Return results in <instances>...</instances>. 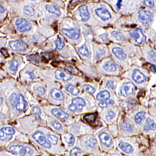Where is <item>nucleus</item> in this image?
I'll return each mask as SVG.
<instances>
[{"mask_svg": "<svg viewBox=\"0 0 156 156\" xmlns=\"http://www.w3.org/2000/svg\"><path fill=\"white\" fill-rule=\"evenodd\" d=\"M115 140L116 148L125 156H135L150 152L149 139L142 134L133 136L119 135Z\"/></svg>", "mask_w": 156, "mask_h": 156, "instance_id": "f257e3e1", "label": "nucleus"}, {"mask_svg": "<svg viewBox=\"0 0 156 156\" xmlns=\"http://www.w3.org/2000/svg\"><path fill=\"white\" fill-rule=\"evenodd\" d=\"M77 143L81 149L88 155L99 156L102 153L94 133L87 134L79 137Z\"/></svg>", "mask_w": 156, "mask_h": 156, "instance_id": "f03ea898", "label": "nucleus"}, {"mask_svg": "<svg viewBox=\"0 0 156 156\" xmlns=\"http://www.w3.org/2000/svg\"><path fill=\"white\" fill-rule=\"evenodd\" d=\"M95 134L102 152L109 153L116 148L115 138L110 134L107 127H104L96 130Z\"/></svg>", "mask_w": 156, "mask_h": 156, "instance_id": "7ed1b4c3", "label": "nucleus"}, {"mask_svg": "<svg viewBox=\"0 0 156 156\" xmlns=\"http://www.w3.org/2000/svg\"><path fill=\"white\" fill-rule=\"evenodd\" d=\"M117 124L118 127L119 135L133 136L142 134L132 120L127 117H122L120 120H118Z\"/></svg>", "mask_w": 156, "mask_h": 156, "instance_id": "20e7f679", "label": "nucleus"}, {"mask_svg": "<svg viewBox=\"0 0 156 156\" xmlns=\"http://www.w3.org/2000/svg\"><path fill=\"white\" fill-rule=\"evenodd\" d=\"M96 130L82 121H75L67 126V131L79 137L87 134L94 133Z\"/></svg>", "mask_w": 156, "mask_h": 156, "instance_id": "39448f33", "label": "nucleus"}, {"mask_svg": "<svg viewBox=\"0 0 156 156\" xmlns=\"http://www.w3.org/2000/svg\"><path fill=\"white\" fill-rule=\"evenodd\" d=\"M32 138L38 145L45 150L53 152V147L46 139L45 134L42 130H37L32 134Z\"/></svg>", "mask_w": 156, "mask_h": 156, "instance_id": "423d86ee", "label": "nucleus"}, {"mask_svg": "<svg viewBox=\"0 0 156 156\" xmlns=\"http://www.w3.org/2000/svg\"><path fill=\"white\" fill-rule=\"evenodd\" d=\"M83 122L91 127L97 130L104 127H107L102 121H98L97 116L94 113H87L82 117Z\"/></svg>", "mask_w": 156, "mask_h": 156, "instance_id": "0eeeda50", "label": "nucleus"}, {"mask_svg": "<svg viewBox=\"0 0 156 156\" xmlns=\"http://www.w3.org/2000/svg\"><path fill=\"white\" fill-rule=\"evenodd\" d=\"M86 105L87 103L84 98L82 97L75 96L71 98V104L68 106V109L71 113H80L83 110Z\"/></svg>", "mask_w": 156, "mask_h": 156, "instance_id": "6e6552de", "label": "nucleus"}, {"mask_svg": "<svg viewBox=\"0 0 156 156\" xmlns=\"http://www.w3.org/2000/svg\"><path fill=\"white\" fill-rule=\"evenodd\" d=\"M61 140L65 150L69 151L77 144L78 137L75 136L72 133L66 131L61 134Z\"/></svg>", "mask_w": 156, "mask_h": 156, "instance_id": "1a4fd4ad", "label": "nucleus"}, {"mask_svg": "<svg viewBox=\"0 0 156 156\" xmlns=\"http://www.w3.org/2000/svg\"><path fill=\"white\" fill-rule=\"evenodd\" d=\"M9 150L15 154L22 156H25L26 155H33L35 153V150L31 148L19 145L11 146L9 148Z\"/></svg>", "mask_w": 156, "mask_h": 156, "instance_id": "9d476101", "label": "nucleus"}, {"mask_svg": "<svg viewBox=\"0 0 156 156\" xmlns=\"http://www.w3.org/2000/svg\"><path fill=\"white\" fill-rule=\"evenodd\" d=\"M136 89L135 84L132 82H125L122 84L120 90V95L123 97L127 98L132 95Z\"/></svg>", "mask_w": 156, "mask_h": 156, "instance_id": "9b49d317", "label": "nucleus"}, {"mask_svg": "<svg viewBox=\"0 0 156 156\" xmlns=\"http://www.w3.org/2000/svg\"><path fill=\"white\" fill-rule=\"evenodd\" d=\"M138 18L140 23L143 26L147 27L153 21V15L152 13L146 10H141L138 13Z\"/></svg>", "mask_w": 156, "mask_h": 156, "instance_id": "f8f14e48", "label": "nucleus"}, {"mask_svg": "<svg viewBox=\"0 0 156 156\" xmlns=\"http://www.w3.org/2000/svg\"><path fill=\"white\" fill-rule=\"evenodd\" d=\"M147 117V113L144 110L139 111L133 117L132 121L135 124V125L139 129L141 133L142 127L143 126V124H144Z\"/></svg>", "mask_w": 156, "mask_h": 156, "instance_id": "ddd939ff", "label": "nucleus"}, {"mask_svg": "<svg viewBox=\"0 0 156 156\" xmlns=\"http://www.w3.org/2000/svg\"><path fill=\"white\" fill-rule=\"evenodd\" d=\"M103 119V122L105 124H113L117 123L118 118H117V113H116L113 109H109L104 113V116L101 117Z\"/></svg>", "mask_w": 156, "mask_h": 156, "instance_id": "4468645a", "label": "nucleus"}, {"mask_svg": "<svg viewBox=\"0 0 156 156\" xmlns=\"http://www.w3.org/2000/svg\"><path fill=\"white\" fill-rule=\"evenodd\" d=\"M51 113L52 116H54L56 118L63 120L64 121H68L69 123V125L72 123L69 121L70 119L71 118L69 114L60 108H52L51 110Z\"/></svg>", "mask_w": 156, "mask_h": 156, "instance_id": "2eb2a0df", "label": "nucleus"}, {"mask_svg": "<svg viewBox=\"0 0 156 156\" xmlns=\"http://www.w3.org/2000/svg\"><path fill=\"white\" fill-rule=\"evenodd\" d=\"M17 29L20 32H25L30 30L32 28L31 23L28 20L24 18H19L16 21Z\"/></svg>", "mask_w": 156, "mask_h": 156, "instance_id": "dca6fc26", "label": "nucleus"}, {"mask_svg": "<svg viewBox=\"0 0 156 156\" xmlns=\"http://www.w3.org/2000/svg\"><path fill=\"white\" fill-rule=\"evenodd\" d=\"M9 45L11 49L15 52L24 51L28 48L27 44L21 40L10 41Z\"/></svg>", "mask_w": 156, "mask_h": 156, "instance_id": "f3484780", "label": "nucleus"}, {"mask_svg": "<svg viewBox=\"0 0 156 156\" xmlns=\"http://www.w3.org/2000/svg\"><path fill=\"white\" fill-rule=\"evenodd\" d=\"M15 133V130L13 127H3L0 129V140L6 141L12 138Z\"/></svg>", "mask_w": 156, "mask_h": 156, "instance_id": "a211bd4d", "label": "nucleus"}, {"mask_svg": "<svg viewBox=\"0 0 156 156\" xmlns=\"http://www.w3.org/2000/svg\"><path fill=\"white\" fill-rule=\"evenodd\" d=\"M131 36L135 41L136 43L141 44L146 40V37L144 34L143 30L140 28H137L131 31L130 33Z\"/></svg>", "mask_w": 156, "mask_h": 156, "instance_id": "6ab92c4d", "label": "nucleus"}, {"mask_svg": "<svg viewBox=\"0 0 156 156\" xmlns=\"http://www.w3.org/2000/svg\"><path fill=\"white\" fill-rule=\"evenodd\" d=\"M49 127L55 132L61 134L67 131V126L64 125L61 122L55 119L49 121Z\"/></svg>", "mask_w": 156, "mask_h": 156, "instance_id": "aec40b11", "label": "nucleus"}, {"mask_svg": "<svg viewBox=\"0 0 156 156\" xmlns=\"http://www.w3.org/2000/svg\"><path fill=\"white\" fill-rule=\"evenodd\" d=\"M61 32L66 35L67 37L71 39H77L79 38L80 35V32L79 29H66L64 28L61 30Z\"/></svg>", "mask_w": 156, "mask_h": 156, "instance_id": "412c9836", "label": "nucleus"}, {"mask_svg": "<svg viewBox=\"0 0 156 156\" xmlns=\"http://www.w3.org/2000/svg\"><path fill=\"white\" fill-rule=\"evenodd\" d=\"M95 13L97 16L101 18L104 21L109 20L111 18V15L110 14V12L107 9L105 8H98L95 9Z\"/></svg>", "mask_w": 156, "mask_h": 156, "instance_id": "4be33fe9", "label": "nucleus"}, {"mask_svg": "<svg viewBox=\"0 0 156 156\" xmlns=\"http://www.w3.org/2000/svg\"><path fill=\"white\" fill-rule=\"evenodd\" d=\"M132 78L134 81L139 84L144 82L147 80V77L146 75L138 69L134 70L132 74Z\"/></svg>", "mask_w": 156, "mask_h": 156, "instance_id": "5701e85b", "label": "nucleus"}, {"mask_svg": "<svg viewBox=\"0 0 156 156\" xmlns=\"http://www.w3.org/2000/svg\"><path fill=\"white\" fill-rule=\"evenodd\" d=\"M50 95L53 99L57 101H63L65 98L63 93L56 88H53L51 90Z\"/></svg>", "mask_w": 156, "mask_h": 156, "instance_id": "b1692460", "label": "nucleus"}, {"mask_svg": "<svg viewBox=\"0 0 156 156\" xmlns=\"http://www.w3.org/2000/svg\"><path fill=\"white\" fill-rule=\"evenodd\" d=\"M85 153L78 144V143L68 151V156H88Z\"/></svg>", "mask_w": 156, "mask_h": 156, "instance_id": "393cba45", "label": "nucleus"}, {"mask_svg": "<svg viewBox=\"0 0 156 156\" xmlns=\"http://www.w3.org/2000/svg\"><path fill=\"white\" fill-rule=\"evenodd\" d=\"M79 12L81 17V20L83 21H87L90 17V14L88 10V7L86 5H82L79 8Z\"/></svg>", "mask_w": 156, "mask_h": 156, "instance_id": "a878e982", "label": "nucleus"}, {"mask_svg": "<svg viewBox=\"0 0 156 156\" xmlns=\"http://www.w3.org/2000/svg\"><path fill=\"white\" fill-rule=\"evenodd\" d=\"M112 52L113 55H115L117 58H118L120 60H123L127 57L124 49L121 47H115L113 48Z\"/></svg>", "mask_w": 156, "mask_h": 156, "instance_id": "bb28decb", "label": "nucleus"}, {"mask_svg": "<svg viewBox=\"0 0 156 156\" xmlns=\"http://www.w3.org/2000/svg\"><path fill=\"white\" fill-rule=\"evenodd\" d=\"M55 77L57 79L61 80L63 81H67L70 80L72 79L71 75L67 74L66 73L61 71L59 70H56L55 72Z\"/></svg>", "mask_w": 156, "mask_h": 156, "instance_id": "cd10ccee", "label": "nucleus"}, {"mask_svg": "<svg viewBox=\"0 0 156 156\" xmlns=\"http://www.w3.org/2000/svg\"><path fill=\"white\" fill-rule=\"evenodd\" d=\"M110 97V94L107 90H103L98 92L96 95V99L97 101H101L109 99Z\"/></svg>", "mask_w": 156, "mask_h": 156, "instance_id": "c85d7f7f", "label": "nucleus"}, {"mask_svg": "<svg viewBox=\"0 0 156 156\" xmlns=\"http://www.w3.org/2000/svg\"><path fill=\"white\" fill-rule=\"evenodd\" d=\"M26 101L22 95H20L18 98L17 102L16 105V108L19 111H23L25 110L26 107Z\"/></svg>", "mask_w": 156, "mask_h": 156, "instance_id": "c756f323", "label": "nucleus"}, {"mask_svg": "<svg viewBox=\"0 0 156 156\" xmlns=\"http://www.w3.org/2000/svg\"><path fill=\"white\" fill-rule=\"evenodd\" d=\"M103 68L105 71L108 72H113L117 69V66L113 61H107L104 64Z\"/></svg>", "mask_w": 156, "mask_h": 156, "instance_id": "7c9ffc66", "label": "nucleus"}, {"mask_svg": "<svg viewBox=\"0 0 156 156\" xmlns=\"http://www.w3.org/2000/svg\"><path fill=\"white\" fill-rule=\"evenodd\" d=\"M65 89L68 93L72 95L77 96L80 93V90L78 87L72 85V84H67L65 86Z\"/></svg>", "mask_w": 156, "mask_h": 156, "instance_id": "2f4dec72", "label": "nucleus"}, {"mask_svg": "<svg viewBox=\"0 0 156 156\" xmlns=\"http://www.w3.org/2000/svg\"><path fill=\"white\" fill-rule=\"evenodd\" d=\"M107 129L109 130L110 134L113 135L114 138H116L119 135L118 127L117 123L109 124L107 125Z\"/></svg>", "mask_w": 156, "mask_h": 156, "instance_id": "473e14b6", "label": "nucleus"}, {"mask_svg": "<svg viewBox=\"0 0 156 156\" xmlns=\"http://www.w3.org/2000/svg\"><path fill=\"white\" fill-rule=\"evenodd\" d=\"M45 9L48 12L59 16L61 14L59 9L57 6L52 4H47L45 5Z\"/></svg>", "mask_w": 156, "mask_h": 156, "instance_id": "72a5a7b5", "label": "nucleus"}, {"mask_svg": "<svg viewBox=\"0 0 156 156\" xmlns=\"http://www.w3.org/2000/svg\"><path fill=\"white\" fill-rule=\"evenodd\" d=\"M115 102L114 101V100H113V99L109 98L107 99L99 101L98 105V106L101 108H106L108 107L109 106L113 105L115 104Z\"/></svg>", "mask_w": 156, "mask_h": 156, "instance_id": "f704fd0d", "label": "nucleus"}, {"mask_svg": "<svg viewBox=\"0 0 156 156\" xmlns=\"http://www.w3.org/2000/svg\"><path fill=\"white\" fill-rule=\"evenodd\" d=\"M111 36L115 38L116 40L119 41L125 40V39L124 35L118 31H113V32H111Z\"/></svg>", "mask_w": 156, "mask_h": 156, "instance_id": "c9c22d12", "label": "nucleus"}, {"mask_svg": "<svg viewBox=\"0 0 156 156\" xmlns=\"http://www.w3.org/2000/svg\"><path fill=\"white\" fill-rule=\"evenodd\" d=\"M23 12L25 14L28 16H33L35 15V9L32 7V6L26 5L24 7Z\"/></svg>", "mask_w": 156, "mask_h": 156, "instance_id": "e433bc0d", "label": "nucleus"}, {"mask_svg": "<svg viewBox=\"0 0 156 156\" xmlns=\"http://www.w3.org/2000/svg\"><path fill=\"white\" fill-rule=\"evenodd\" d=\"M18 97L15 93H13L9 98V102L12 108H14L17 102Z\"/></svg>", "mask_w": 156, "mask_h": 156, "instance_id": "4c0bfd02", "label": "nucleus"}, {"mask_svg": "<svg viewBox=\"0 0 156 156\" xmlns=\"http://www.w3.org/2000/svg\"><path fill=\"white\" fill-rule=\"evenodd\" d=\"M82 87L83 89L89 94L93 95L95 93L96 89L95 87L91 86L90 84H84Z\"/></svg>", "mask_w": 156, "mask_h": 156, "instance_id": "58836bf2", "label": "nucleus"}, {"mask_svg": "<svg viewBox=\"0 0 156 156\" xmlns=\"http://www.w3.org/2000/svg\"><path fill=\"white\" fill-rule=\"evenodd\" d=\"M56 45L57 49H62L65 46L64 41L59 36H58V38L56 41Z\"/></svg>", "mask_w": 156, "mask_h": 156, "instance_id": "ea45409f", "label": "nucleus"}, {"mask_svg": "<svg viewBox=\"0 0 156 156\" xmlns=\"http://www.w3.org/2000/svg\"><path fill=\"white\" fill-rule=\"evenodd\" d=\"M32 113L35 114V115L37 116L38 118L41 121L42 120V118L41 117V115L42 114V111L41 110L40 108L39 107H34L32 110Z\"/></svg>", "mask_w": 156, "mask_h": 156, "instance_id": "a19ab883", "label": "nucleus"}, {"mask_svg": "<svg viewBox=\"0 0 156 156\" xmlns=\"http://www.w3.org/2000/svg\"><path fill=\"white\" fill-rule=\"evenodd\" d=\"M79 52L81 53L82 55L87 56L89 55V52L87 49V47L85 45L81 46L80 48L79 49Z\"/></svg>", "mask_w": 156, "mask_h": 156, "instance_id": "79ce46f5", "label": "nucleus"}, {"mask_svg": "<svg viewBox=\"0 0 156 156\" xmlns=\"http://www.w3.org/2000/svg\"><path fill=\"white\" fill-rule=\"evenodd\" d=\"M109 156H123V155L116 148L113 149L109 153Z\"/></svg>", "mask_w": 156, "mask_h": 156, "instance_id": "37998d69", "label": "nucleus"}, {"mask_svg": "<svg viewBox=\"0 0 156 156\" xmlns=\"http://www.w3.org/2000/svg\"><path fill=\"white\" fill-rule=\"evenodd\" d=\"M18 66V63L17 61L15 59H13L10 64V66H9L10 69L12 70V71H15L17 69Z\"/></svg>", "mask_w": 156, "mask_h": 156, "instance_id": "c03bdc74", "label": "nucleus"}, {"mask_svg": "<svg viewBox=\"0 0 156 156\" xmlns=\"http://www.w3.org/2000/svg\"><path fill=\"white\" fill-rule=\"evenodd\" d=\"M148 58L150 59V61H152L153 62L156 61V53L153 52V51H150L148 53Z\"/></svg>", "mask_w": 156, "mask_h": 156, "instance_id": "a18cd8bd", "label": "nucleus"}, {"mask_svg": "<svg viewBox=\"0 0 156 156\" xmlns=\"http://www.w3.org/2000/svg\"><path fill=\"white\" fill-rule=\"evenodd\" d=\"M144 4L145 5L149 7H153L154 6L155 2L153 1H151V0H145L144 1Z\"/></svg>", "mask_w": 156, "mask_h": 156, "instance_id": "49530a36", "label": "nucleus"}, {"mask_svg": "<svg viewBox=\"0 0 156 156\" xmlns=\"http://www.w3.org/2000/svg\"><path fill=\"white\" fill-rule=\"evenodd\" d=\"M106 86L108 88L110 89L111 90H113L115 88V85H114V82L112 80H109L107 81L106 83Z\"/></svg>", "mask_w": 156, "mask_h": 156, "instance_id": "de8ad7c7", "label": "nucleus"}, {"mask_svg": "<svg viewBox=\"0 0 156 156\" xmlns=\"http://www.w3.org/2000/svg\"><path fill=\"white\" fill-rule=\"evenodd\" d=\"M37 91L38 94L39 95H43L46 93V90L44 89V87H38Z\"/></svg>", "mask_w": 156, "mask_h": 156, "instance_id": "09e8293b", "label": "nucleus"}, {"mask_svg": "<svg viewBox=\"0 0 156 156\" xmlns=\"http://www.w3.org/2000/svg\"><path fill=\"white\" fill-rule=\"evenodd\" d=\"M1 52L2 53V54H3V55H4V57H9V53L7 51V50L5 49L2 48V49H1Z\"/></svg>", "mask_w": 156, "mask_h": 156, "instance_id": "8fccbe9b", "label": "nucleus"}, {"mask_svg": "<svg viewBox=\"0 0 156 156\" xmlns=\"http://www.w3.org/2000/svg\"><path fill=\"white\" fill-rule=\"evenodd\" d=\"M30 57V60H31V61H39V59L35 55H31L30 56H29Z\"/></svg>", "mask_w": 156, "mask_h": 156, "instance_id": "3c124183", "label": "nucleus"}, {"mask_svg": "<svg viewBox=\"0 0 156 156\" xmlns=\"http://www.w3.org/2000/svg\"><path fill=\"white\" fill-rule=\"evenodd\" d=\"M135 156H154L153 155H151V153L150 152H148V153H142L139 154L137 155H136Z\"/></svg>", "mask_w": 156, "mask_h": 156, "instance_id": "603ef678", "label": "nucleus"}, {"mask_svg": "<svg viewBox=\"0 0 156 156\" xmlns=\"http://www.w3.org/2000/svg\"><path fill=\"white\" fill-rule=\"evenodd\" d=\"M26 73L28 74L29 75L30 78H31L32 80H33L35 78V75L32 72H30V71H27Z\"/></svg>", "mask_w": 156, "mask_h": 156, "instance_id": "864d4df0", "label": "nucleus"}, {"mask_svg": "<svg viewBox=\"0 0 156 156\" xmlns=\"http://www.w3.org/2000/svg\"><path fill=\"white\" fill-rule=\"evenodd\" d=\"M150 70L153 72L156 73V66L155 65H152L150 66Z\"/></svg>", "mask_w": 156, "mask_h": 156, "instance_id": "5fc2aeb1", "label": "nucleus"}, {"mask_svg": "<svg viewBox=\"0 0 156 156\" xmlns=\"http://www.w3.org/2000/svg\"><path fill=\"white\" fill-rule=\"evenodd\" d=\"M121 3L122 1H121V0L118 1V2L117 3V8H118V9H120V7H121Z\"/></svg>", "mask_w": 156, "mask_h": 156, "instance_id": "6e6d98bb", "label": "nucleus"}, {"mask_svg": "<svg viewBox=\"0 0 156 156\" xmlns=\"http://www.w3.org/2000/svg\"><path fill=\"white\" fill-rule=\"evenodd\" d=\"M5 11V9L3 7V6L0 5V13H3Z\"/></svg>", "mask_w": 156, "mask_h": 156, "instance_id": "4d7b16f0", "label": "nucleus"}, {"mask_svg": "<svg viewBox=\"0 0 156 156\" xmlns=\"http://www.w3.org/2000/svg\"><path fill=\"white\" fill-rule=\"evenodd\" d=\"M88 156H90L89 155ZM99 156H109V155L108 153H104V152H102L101 155Z\"/></svg>", "mask_w": 156, "mask_h": 156, "instance_id": "13d9d810", "label": "nucleus"}, {"mask_svg": "<svg viewBox=\"0 0 156 156\" xmlns=\"http://www.w3.org/2000/svg\"><path fill=\"white\" fill-rule=\"evenodd\" d=\"M2 103H3V98L0 97V107L1 106V105L2 104Z\"/></svg>", "mask_w": 156, "mask_h": 156, "instance_id": "bf43d9fd", "label": "nucleus"}, {"mask_svg": "<svg viewBox=\"0 0 156 156\" xmlns=\"http://www.w3.org/2000/svg\"><path fill=\"white\" fill-rule=\"evenodd\" d=\"M123 156H125V155H123Z\"/></svg>", "mask_w": 156, "mask_h": 156, "instance_id": "052dcab7", "label": "nucleus"}]
</instances>
